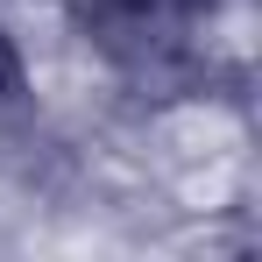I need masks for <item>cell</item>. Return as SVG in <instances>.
<instances>
[{"label":"cell","mask_w":262,"mask_h":262,"mask_svg":"<svg viewBox=\"0 0 262 262\" xmlns=\"http://www.w3.org/2000/svg\"><path fill=\"white\" fill-rule=\"evenodd\" d=\"M163 142H170L184 163H213V156H234V142H241V135H234L227 114L206 106V114H177L170 128H163Z\"/></svg>","instance_id":"cell-1"}]
</instances>
